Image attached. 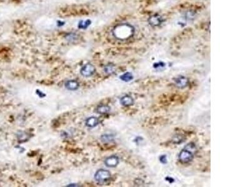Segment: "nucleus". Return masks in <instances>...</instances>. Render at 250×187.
<instances>
[{"label": "nucleus", "mask_w": 250, "mask_h": 187, "mask_svg": "<svg viewBox=\"0 0 250 187\" xmlns=\"http://www.w3.org/2000/svg\"><path fill=\"white\" fill-rule=\"evenodd\" d=\"M135 28L128 24H121L117 25L113 31L114 36L121 40L128 39L133 36Z\"/></svg>", "instance_id": "nucleus-1"}, {"label": "nucleus", "mask_w": 250, "mask_h": 187, "mask_svg": "<svg viewBox=\"0 0 250 187\" xmlns=\"http://www.w3.org/2000/svg\"><path fill=\"white\" fill-rule=\"evenodd\" d=\"M111 178V173L108 170L99 169L95 174V180L99 183H104Z\"/></svg>", "instance_id": "nucleus-2"}, {"label": "nucleus", "mask_w": 250, "mask_h": 187, "mask_svg": "<svg viewBox=\"0 0 250 187\" xmlns=\"http://www.w3.org/2000/svg\"><path fill=\"white\" fill-rule=\"evenodd\" d=\"M193 159V153L192 150L185 148L181 151L179 154V160L182 163H188Z\"/></svg>", "instance_id": "nucleus-3"}, {"label": "nucleus", "mask_w": 250, "mask_h": 187, "mask_svg": "<svg viewBox=\"0 0 250 187\" xmlns=\"http://www.w3.org/2000/svg\"><path fill=\"white\" fill-rule=\"evenodd\" d=\"M95 67L93 64L90 63H87L82 67L80 70V73L83 76L88 77L93 75L95 74Z\"/></svg>", "instance_id": "nucleus-4"}, {"label": "nucleus", "mask_w": 250, "mask_h": 187, "mask_svg": "<svg viewBox=\"0 0 250 187\" xmlns=\"http://www.w3.org/2000/svg\"><path fill=\"white\" fill-rule=\"evenodd\" d=\"M164 21L163 18L160 15L154 14L150 16L148 19L149 24L153 27H157L160 26Z\"/></svg>", "instance_id": "nucleus-5"}, {"label": "nucleus", "mask_w": 250, "mask_h": 187, "mask_svg": "<svg viewBox=\"0 0 250 187\" xmlns=\"http://www.w3.org/2000/svg\"><path fill=\"white\" fill-rule=\"evenodd\" d=\"M105 163L106 166L110 168L116 167L119 163V158L116 155H111L105 160Z\"/></svg>", "instance_id": "nucleus-6"}, {"label": "nucleus", "mask_w": 250, "mask_h": 187, "mask_svg": "<svg viewBox=\"0 0 250 187\" xmlns=\"http://www.w3.org/2000/svg\"><path fill=\"white\" fill-rule=\"evenodd\" d=\"M66 89L69 90H76L79 88L80 84L76 80H69L66 82L65 84Z\"/></svg>", "instance_id": "nucleus-7"}, {"label": "nucleus", "mask_w": 250, "mask_h": 187, "mask_svg": "<svg viewBox=\"0 0 250 187\" xmlns=\"http://www.w3.org/2000/svg\"><path fill=\"white\" fill-rule=\"evenodd\" d=\"M174 82L176 86H178L179 87L183 88L187 86L188 81L186 77L183 76H179L178 77H176L174 79Z\"/></svg>", "instance_id": "nucleus-8"}, {"label": "nucleus", "mask_w": 250, "mask_h": 187, "mask_svg": "<svg viewBox=\"0 0 250 187\" xmlns=\"http://www.w3.org/2000/svg\"><path fill=\"white\" fill-rule=\"evenodd\" d=\"M120 103L121 105H123V106H130L132 105L134 103V100L131 96H128V95H126L125 96H123V97H121V99H120Z\"/></svg>", "instance_id": "nucleus-9"}, {"label": "nucleus", "mask_w": 250, "mask_h": 187, "mask_svg": "<svg viewBox=\"0 0 250 187\" xmlns=\"http://www.w3.org/2000/svg\"><path fill=\"white\" fill-rule=\"evenodd\" d=\"M98 123H99V120H98V119L97 117H89V118L86 119L85 124H86V126L87 127L93 128V127H96L97 125L98 124Z\"/></svg>", "instance_id": "nucleus-10"}, {"label": "nucleus", "mask_w": 250, "mask_h": 187, "mask_svg": "<svg viewBox=\"0 0 250 187\" xmlns=\"http://www.w3.org/2000/svg\"><path fill=\"white\" fill-rule=\"evenodd\" d=\"M111 110V108L108 105H101L97 107L96 108V112L99 114H106L108 113Z\"/></svg>", "instance_id": "nucleus-11"}, {"label": "nucleus", "mask_w": 250, "mask_h": 187, "mask_svg": "<svg viewBox=\"0 0 250 187\" xmlns=\"http://www.w3.org/2000/svg\"><path fill=\"white\" fill-rule=\"evenodd\" d=\"M91 24V21L90 20H86V21L81 20L78 24V27L81 29H86Z\"/></svg>", "instance_id": "nucleus-12"}, {"label": "nucleus", "mask_w": 250, "mask_h": 187, "mask_svg": "<svg viewBox=\"0 0 250 187\" xmlns=\"http://www.w3.org/2000/svg\"><path fill=\"white\" fill-rule=\"evenodd\" d=\"M120 78L121 79V80H122L123 81L125 82H129L131 81L132 79H133V76L132 75V74L131 72H126L125 74H123V75H121Z\"/></svg>", "instance_id": "nucleus-13"}, {"label": "nucleus", "mask_w": 250, "mask_h": 187, "mask_svg": "<svg viewBox=\"0 0 250 187\" xmlns=\"http://www.w3.org/2000/svg\"><path fill=\"white\" fill-rule=\"evenodd\" d=\"M114 139V137L110 134H105L101 136V140L104 142H109Z\"/></svg>", "instance_id": "nucleus-14"}, {"label": "nucleus", "mask_w": 250, "mask_h": 187, "mask_svg": "<svg viewBox=\"0 0 250 187\" xmlns=\"http://www.w3.org/2000/svg\"><path fill=\"white\" fill-rule=\"evenodd\" d=\"M66 39L67 41L70 42H73L78 39V36L75 33H70L66 35Z\"/></svg>", "instance_id": "nucleus-15"}, {"label": "nucleus", "mask_w": 250, "mask_h": 187, "mask_svg": "<svg viewBox=\"0 0 250 187\" xmlns=\"http://www.w3.org/2000/svg\"><path fill=\"white\" fill-rule=\"evenodd\" d=\"M185 17L186 18V19L188 20V21H191V20H193L195 19V13L192 12V11H188L186 13L185 15Z\"/></svg>", "instance_id": "nucleus-16"}, {"label": "nucleus", "mask_w": 250, "mask_h": 187, "mask_svg": "<svg viewBox=\"0 0 250 187\" xmlns=\"http://www.w3.org/2000/svg\"><path fill=\"white\" fill-rule=\"evenodd\" d=\"M105 71L107 73V74H111L114 71V66L112 65H108L106 66H105Z\"/></svg>", "instance_id": "nucleus-17"}, {"label": "nucleus", "mask_w": 250, "mask_h": 187, "mask_svg": "<svg viewBox=\"0 0 250 187\" xmlns=\"http://www.w3.org/2000/svg\"><path fill=\"white\" fill-rule=\"evenodd\" d=\"M159 160L160 162L162 163H167V159H166V156L163 155H161L160 158H159Z\"/></svg>", "instance_id": "nucleus-18"}, {"label": "nucleus", "mask_w": 250, "mask_h": 187, "mask_svg": "<svg viewBox=\"0 0 250 187\" xmlns=\"http://www.w3.org/2000/svg\"><path fill=\"white\" fill-rule=\"evenodd\" d=\"M65 24V23L63 22H61V21H58V26H63Z\"/></svg>", "instance_id": "nucleus-19"}]
</instances>
